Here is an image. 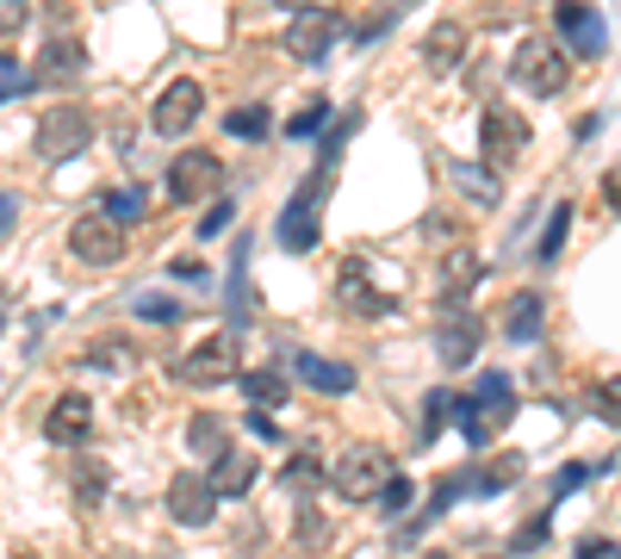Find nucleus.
Instances as JSON below:
<instances>
[{
	"mask_svg": "<svg viewBox=\"0 0 621 559\" xmlns=\"http://www.w3.org/2000/svg\"><path fill=\"white\" fill-rule=\"evenodd\" d=\"M169 274H174V280H205V267H200V262H186V255H174Z\"/></svg>",
	"mask_w": 621,
	"mask_h": 559,
	"instance_id": "37998d69",
	"label": "nucleus"
},
{
	"mask_svg": "<svg viewBox=\"0 0 621 559\" xmlns=\"http://www.w3.org/2000/svg\"><path fill=\"white\" fill-rule=\"evenodd\" d=\"M479 138H485V169L503 174L510 162H522V150H528V124H522V112L491 106V112H485V124H479Z\"/></svg>",
	"mask_w": 621,
	"mask_h": 559,
	"instance_id": "1a4fd4ad",
	"label": "nucleus"
},
{
	"mask_svg": "<svg viewBox=\"0 0 621 559\" xmlns=\"http://www.w3.org/2000/svg\"><path fill=\"white\" fill-rule=\"evenodd\" d=\"M566 231H572V205H566V200H559L553 205V217H547V231H541V243H535V262H553V255H559V248H566Z\"/></svg>",
	"mask_w": 621,
	"mask_h": 559,
	"instance_id": "bb28decb",
	"label": "nucleus"
},
{
	"mask_svg": "<svg viewBox=\"0 0 621 559\" xmlns=\"http://www.w3.org/2000/svg\"><path fill=\"white\" fill-rule=\"evenodd\" d=\"M391 479H398V472H391L386 448H348L329 466V485H336V497H348V504H379V491H386Z\"/></svg>",
	"mask_w": 621,
	"mask_h": 559,
	"instance_id": "f257e3e1",
	"label": "nucleus"
},
{
	"mask_svg": "<svg viewBox=\"0 0 621 559\" xmlns=\"http://www.w3.org/2000/svg\"><path fill=\"white\" fill-rule=\"evenodd\" d=\"M286 373L310 392H355V367H348V360L310 355V348H293V355H286Z\"/></svg>",
	"mask_w": 621,
	"mask_h": 559,
	"instance_id": "f8f14e48",
	"label": "nucleus"
},
{
	"mask_svg": "<svg viewBox=\"0 0 621 559\" xmlns=\"http://www.w3.org/2000/svg\"><path fill=\"white\" fill-rule=\"evenodd\" d=\"M38 75L44 81H81L88 75V50H81V38H44V57H38Z\"/></svg>",
	"mask_w": 621,
	"mask_h": 559,
	"instance_id": "dca6fc26",
	"label": "nucleus"
},
{
	"mask_svg": "<svg viewBox=\"0 0 621 559\" xmlns=\"http://www.w3.org/2000/svg\"><path fill=\"white\" fill-rule=\"evenodd\" d=\"M162 504H169V516L181 528H205L217 516V491H212V479H205V472H174Z\"/></svg>",
	"mask_w": 621,
	"mask_h": 559,
	"instance_id": "9b49d317",
	"label": "nucleus"
},
{
	"mask_svg": "<svg viewBox=\"0 0 621 559\" xmlns=\"http://www.w3.org/2000/svg\"><path fill=\"white\" fill-rule=\"evenodd\" d=\"M205 479H212V491H217V497H243L248 485L262 479V466H255V454L231 448V454H224V460L212 466V472H205Z\"/></svg>",
	"mask_w": 621,
	"mask_h": 559,
	"instance_id": "6ab92c4d",
	"label": "nucleus"
},
{
	"mask_svg": "<svg viewBox=\"0 0 621 559\" xmlns=\"http://www.w3.org/2000/svg\"><path fill=\"white\" fill-rule=\"evenodd\" d=\"M44 435L57 448H81L93 435V404L81 398V392H62V398L50 404V417H44Z\"/></svg>",
	"mask_w": 621,
	"mask_h": 559,
	"instance_id": "ddd939ff",
	"label": "nucleus"
},
{
	"mask_svg": "<svg viewBox=\"0 0 621 559\" xmlns=\"http://www.w3.org/2000/svg\"><path fill=\"white\" fill-rule=\"evenodd\" d=\"M174 373H181L186 386H224V379H243V367H236V336L231 329H217V336L193 342V348H181V360H174Z\"/></svg>",
	"mask_w": 621,
	"mask_h": 559,
	"instance_id": "f03ea898",
	"label": "nucleus"
},
{
	"mask_svg": "<svg viewBox=\"0 0 621 559\" xmlns=\"http://www.w3.org/2000/svg\"><path fill=\"white\" fill-rule=\"evenodd\" d=\"M217 181H224V162H217V155H205V150H181L169 162V200L174 205H200Z\"/></svg>",
	"mask_w": 621,
	"mask_h": 559,
	"instance_id": "9d476101",
	"label": "nucleus"
},
{
	"mask_svg": "<svg viewBox=\"0 0 621 559\" xmlns=\"http://www.w3.org/2000/svg\"><path fill=\"white\" fill-rule=\"evenodd\" d=\"M336 38H342V13H336V7H298L293 26H286V50H293L298 62H324Z\"/></svg>",
	"mask_w": 621,
	"mask_h": 559,
	"instance_id": "423d86ee",
	"label": "nucleus"
},
{
	"mask_svg": "<svg viewBox=\"0 0 621 559\" xmlns=\"http://www.w3.org/2000/svg\"><path fill=\"white\" fill-rule=\"evenodd\" d=\"M75 497H81V504H100V497H106V466L75 460Z\"/></svg>",
	"mask_w": 621,
	"mask_h": 559,
	"instance_id": "473e14b6",
	"label": "nucleus"
},
{
	"mask_svg": "<svg viewBox=\"0 0 621 559\" xmlns=\"http://www.w3.org/2000/svg\"><path fill=\"white\" fill-rule=\"evenodd\" d=\"M547 324V298L541 293H516L510 298V317H503V329H510V342H535Z\"/></svg>",
	"mask_w": 621,
	"mask_h": 559,
	"instance_id": "aec40b11",
	"label": "nucleus"
},
{
	"mask_svg": "<svg viewBox=\"0 0 621 559\" xmlns=\"http://www.w3.org/2000/svg\"><path fill=\"white\" fill-rule=\"evenodd\" d=\"M547 528H553V522H547V510H541L535 522H522V528L510 535V553H528V547H541V541H547Z\"/></svg>",
	"mask_w": 621,
	"mask_h": 559,
	"instance_id": "f704fd0d",
	"label": "nucleus"
},
{
	"mask_svg": "<svg viewBox=\"0 0 621 559\" xmlns=\"http://www.w3.org/2000/svg\"><path fill=\"white\" fill-rule=\"evenodd\" d=\"M460 50H466V31L441 19V26L429 31V44H423V57H429V69H435V75H448L454 62H460Z\"/></svg>",
	"mask_w": 621,
	"mask_h": 559,
	"instance_id": "412c9836",
	"label": "nucleus"
},
{
	"mask_svg": "<svg viewBox=\"0 0 621 559\" xmlns=\"http://www.w3.org/2000/svg\"><path fill=\"white\" fill-rule=\"evenodd\" d=\"M553 26L566 31V44L578 50V57H603V44H609V26L590 7H578V0H566V7H553Z\"/></svg>",
	"mask_w": 621,
	"mask_h": 559,
	"instance_id": "4468645a",
	"label": "nucleus"
},
{
	"mask_svg": "<svg viewBox=\"0 0 621 559\" xmlns=\"http://www.w3.org/2000/svg\"><path fill=\"white\" fill-rule=\"evenodd\" d=\"M13 224H19V200H13V193H0V236L13 231Z\"/></svg>",
	"mask_w": 621,
	"mask_h": 559,
	"instance_id": "79ce46f5",
	"label": "nucleus"
},
{
	"mask_svg": "<svg viewBox=\"0 0 621 559\" xmlns=\"http://www.w3.org/2000/svg\"><path fill=\"white\" fill-rule=\"evenodd\" d=\"M279 479H286V491H298V504H310V491H317V460H310V454H293Z\"/></svg>",
	"mask_w": 621,
	"mask_h": 559,
	"instance_id": "c756f323",
	"label": "nucleus"
},
{
	"mask_svg": "<svg viewBox=\"0 0 621 559\" xmlns=\"http://www.w3.org/2000/svg\"><path fill=\"white\" fill-rule=\"evenodd\" d=\"M200 106H205V88L193 75L169 81V88L155 93V112H150L155 138H186V131H193V119H200Z\"/></svg>",
	"mask_w": 621,
	"mask_h": 559,
	"instance_id": "0eeeda50",
	"label": "nucleus"
},
{
	"mask_svg": "<svg viewBox=\"0 0 621 559\" xmlns=\"http://www.w3.org/2000/svg\"><path fill=\"white\" fill-rule=\"evenodd\" d=\"M231 217H236V205H231V200H217L212 212L200 217V236H217V231H231Z\"/></svg>",
	"mask_w": 621,
	"mask_h": 559,
	"instance_id": "c9c22d12",
	"label": "nucleus"
},
{
	"mask_svg": "<svg viewBox=\"0 0 621 559\" xmlns=\"http://www.w3.org/2000/svg\"><path fill=\"white\" fill-rule=\"evenodd\" d=\"M100 205H106L112 224H138V217L150 212V193H143V186H106V193H100Z\"/></svg>",
	"mask_w": 621,
	"mask_h": 559,
	"instance_id": "b1692460",
	"label": "nucleus"
},
{
	"mask_svg": "<svg viewBox=\"0 0 621 559\" xmlns=\"http://www.w3.org/2000/svg\"><path fill=\"white\" fill-rule=\"evenodd\" d=\"M224 131H231V138H267V131H274V119H267V106H236L231 119H224Z\"/></svg>",
	"mask_w": 621,
	"mask_h": 559,
	"instance_id": "cd10ccee",
	"label": "nucleus"
},
{
	"mask_svg": "<svg viewBox=\"0 0 621 559\" xmlns=\"http://www.w3.org/2000/svg\"><path fill=\"white\" fill-rule=\"evenodd\" d=\"M578 559H615V547L597 541V535H584V541H578Z\"/></svg>",
	"mask_w": 621,
	"mask_h": 559,
	"instance_id": "ea45409f",
	"label": "nucleus"
},
{
	"mask_svg": "<svg viewBox=\"0 0 621 559\" xmlns=\"http://www.w3.org/2000/svg\"><path fill=\"white\" fill-rule=\"evenodd\" d=\"M248 255H255V236H236L231 274H224V311H231L236 324H243L248 311H255V293H248Z\"/></svg>",
	"mask_w": 621,
	"mask_h": 559,
	"instance_id": "f3484780",
	"label": "nucleus"
},
{
	"mask_svg": "<svg viewBox=\"0 0 621 559\" xmlns=\"http://www.w3.org/2000/svg\"><path fill=\"white\" fill-rule=\"evenodd\" d=\"M88 143H93V119L81 106H50L44 124H38V155H44L50 169H62V162L88 155Z\"/></svg>",
	"mask_w": 621,
	"mask_h": 559,
	"instance_id": "7ed1b4c3",
	"label": "nucleus"
},
{
	"mask_svg": "<svg viewBox=\"0 0 621 559\" xmlns=\"http://www.w3.org/2000/svg\"><path fill=\"white\" fill-rule=\"evenodd\" d=\"M69 248H75L88 267H119L124 262V231L112 224L106 212H88L69 224Z\"/></svg>",
	"mask_w": 621,
	"mask_h": 559,
	"instance_id": "6e6552de",
	"label": "nucleus"
},
{
	"mask_svg": "<svg viewBox=\"0 0 621 559\" xmlns=\"http://www.w3.org/2000/svg\"><path fill=\"white\" fill-rule=\"evenodd\" d=\"M603 205H609V212H621V169L603 174Z\"/></svg>",
	"mask_w": 621,
	"mask_h": 559,
	"instance_id": "a19ab883",
	"label": "nucleus"
},
{
	"mask_svg": "<svg viewBox=\"0 0 621 559\" xmlns=\"http://www.w3.org/2000/svg\"><path fill=\"white\" fill-rule=\"evenodd\" d=\"M81 360H88V367H106V373H112V367H124V360H131V342H124V336H93Z\"/></svg>",
	"mask_w": 621,
	"mask_h": 559,
	"instance_id": "c85d7f7f",
	"label": "nucleus"
},
{
	"mask_svg": "<svg viewBox=\"0 0 621 559\" xmlns=\"http://www.w3.org/2000/svg\"><path fill=\"white\" fill-rule=\"evenodd\" d=\"M143 317V324H181V305H174L169 293H138V305H131Z\"/></svg>",
	"mask_w": 621,
	"mask_h": 559,
	"instance_id": "2f4dec72",
	"label": "nucleus"
},
{
	"mask_svg": "<svg viewBox=\"0 0 621 559\" xmlns=\"http://www.w3.org/2000/svg\"><path fill=\"white\" fill-rule=\"evenodd\" d=\"M472 410L485 423H510L516 417V386L510 373H479V386H472Z\"/></svg>",
	"mask_w": 621,
	"mask_h": 559,
	"instance_id": "a211bd4d",
	"label": "nucleus"
},
{
	"mask_svg": "<svg viewBox=\"0 0 621 559\" xmlns=\"http://www.w3.org/2000/svg\"><path fill=\"white\" fill-rule=\"evenodd\" d=\"M324 193H329V169H317L293 200H286V212H279V243L293 248V255L317 248V200H324Z\"/></svg>",
	"mask_w": 621,
	"mask_h": 559,
	"instance_id": "20e7f679",
	"label": "nucleus"
},
{
	"mask_svg": "<svg viewBox=\"0 0 621 559\" xmlns=\"http://www.w3.org/2000/svg\"><path fill=\"white\" fill-rule=\"evenodd\" d=\"M410 497H417V485H410V479L398 472V479H391L386 491H379V510H386V516H404V510H410Z\"/></svg>",
	"mask_w": 621,
	"mask_h": 559,
	"instance_id": "72a5a7b5",
	"label": "nucleus"
},
{
	"mask_svg": "<svg viewBox=\"0 0 621 559\" xmlns=\"http://www.w3.org/2000/svg\"><path fill=\"white\" fill-rule=\"evenodd\" d=\"M360 131V112H348V119H336L324 131V138H317V169H336V155L348 150V138H355Z\"/></svg>",
	"mask_w": 621,
	"mask_h": 559,
	"instance_id": "a878e982",
	"label": "nucleus"
},
{
	"mask_svg": "<svg viewBox=\"0 0 621 559\" xmlns=\"http://www.w3.org/2000/svg\"><path fill=\"white\" fill-rule=\"evenodd\" d=\"M479 317L472 311H454L448 324H441V336H435V348H441V367H472V355H479Z\"/></svg>",
	"mask_w": 621,
	"mask_h": 559,
	"instance_id": "2eb2a0df",
	"label": "nucleus"
},
{
	"mask_svg": "<svg viewBox=\"0 0 621 559\" xmlns=\"http://www.w3.org/2000/svg\"><path fill=\"white\" fill-rule=\"evenodd\" d=\"M243 398L262 404V410L286 404V373H279V367H248V373H243Z\"/></svg>",
	"mask_w": 621,
	"mask_h": 559,
	"instance_id": "5701e85b",
	"label": "nucleus"
},
{
	"mask_svg": "<svg viewBox=\"0 0 621 559\" xmlns=\"http://www.w3.org/2000/svg\"><path fill=\"white\" fill-rule=\"evenodd\" d=\"M510 75L522 81L528 93H559L566 88V75H572V62H566V50L559 44H547V38H528L522 50H516V62H510Z\"/></svg>",
	"mask_w": 621,
	"mask_h": 559,
	"instance_id": "39448f33",
	"label": "nucleus"
},
{
	"mask_svg": "<svg viewBox=\"0 0 621 559\" xmlns=\"http://www.w3.org/2000/svg\"><path fill=\"white\" fill-rule=\"evenodd\" d=\"M19 26H26V7H19V0H7V7H0V38H13Z\"/></svg>",
	"mask_w": 621,
	"mask_h": 559,
	"instance_id": "58836bf2",
	"label": "nucleus"
},
{
	"mask_svg": "<svg viewBox=\"0 0 621 559\" xmlns=\"http://www.w3.org/2000/svg\"><path fill=\"white\" fill-rule=\"evenodd\" d=\"M590 479V466H566V472H559L553 479V497H566V491H578V485Z\"/></svg>",
	"mask_w": 621,
	"mask_h": 559,
	"instance_id": "4c0bfd02",
	"label": "nucleus"
},
{
	"mask_svg": "<svg viewBox=\"0 0 621 559\" xmlns=\"http://www.w3.org/2000/svg\"><path fill=\"white\" fill-rule=\"evenodd\" d=\"M597 404H603L609 417H615V410H621V379H609V386H603V392H597Z\"/></svg>",
	"mask_w": 621,
	"mask_h": 559,
	"instance_id": "c03bdc74",
	"label": "nucleus"
},
{
	"mask_svg": "<svg viewBox=\"0 0 621 559\" xmlns=\"http://www.w3.org/2000/svg\"><path fill=\"white\" fill-rule=\"evenodd\" d=\"M329 124H336V106L317 93V100H305V106L293 112V124H286V131H293V143H298V138H324Z\"/></svg>",
	"mask_w": 621,
	"mask_h": 559,
	"instance_id": "393cba45",
	"label": "nucleus"
},
{
	"mask_svg": "<svg viewBox=\"0 0 621 559\" xmlns=\"http://www.w3.org/2000/svg\"><path fill=\"white\" fill-rule=\"evenodd\" d=\"M248 435H255V441H279V423L267 417V410H248Z\"/></svg>",
	"mask_w": 621,
	"mask_h": 559,
	"instance_id": "e433bc0d",
	"label": "nucleus"
},
{
	"mask_svg": "<svg viewBox=\"0 0 621 559\" xmlns=\"http://www.w3.org/2000/svg\"><path fill=\"white\" fill-rule=\"evenodd\" d=\"M448 174L472 193L479 205H497V174H479V169H466V162H448Z\"/></svg>",
	"mask_w": 621,
	"mask_h": 559,
	"instance_id": "7c9ffc66",
	"label": "nucleus"
},
{
	"mask_svg": "<svg viewBox=\"0 0 621 559\" xmlns=\"http://www.w3.org/2000/svg\"><path fill=\"white\" fill-rule=\"evenodd\" d=\"M186 441H193V454H205L212 466L231 454V429H224V417H193V423H186Z\"/></svg>",
	"mask_w": 621,
	"mask_h": 559,
	"instance_id": "4be33fe9",
	"label": "nucleus"
}]
</instances>
